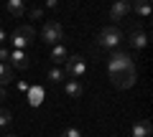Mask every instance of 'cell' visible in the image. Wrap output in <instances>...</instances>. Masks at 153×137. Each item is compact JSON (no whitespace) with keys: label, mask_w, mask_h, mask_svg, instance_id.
<instances>
[{"label":"cell","mask_w":153,"mask_h":137,"mask_svg":"<svg viewBox=\"0 0 153 137\" xmlns=\"http://www.w3.org/2000/svg\"><path fill=\"white\" fill-rule=\"evenodd\" d=\"M107 74H110V81L115 84L117 89H130L138 79V69H135V61H133L130 53H125L123 48H115L110 51V59H107Z\"/></svg>","instance_id":"obj_1"},{"label":"cell","mask_w":153,"mask_h":137,"mask_svg":"<svg viewBox=\"0 0 153 137\" xmlns=\"http://www.w3.org/2000/svg\"><path fill=\"white\" fill-rule=\"evenodd\" d=\"M123 31L117 26H105V28H100V33H97V46L100 48H105V51H115V48H120V43H123Z\"/></svg>","instance_id":"obj_2"},{"label":"cell","mask_w":153,"mask_h":137,"mask_svg":"<svg viewBox=\"0 0 153 137\" xmlns=\"http://www.w3.org/2000/svg\"><path fill=\"white\" fill-rule=\"evenodd\" d=\"M33 28L31 26H18L13 33H8V41L13 43V51H28L33 43Z\"/></svg>","instance_id":"obj_3"},{"label":"cell","mask_w":153,"mask_h":137,"mask_svg":"<svg viewBox=\"0 0 153 137\" xmlns=\"http://www.w3.org/2000/svg\"><path fill=\"white\" fill-rule=\"evenodd\" d=\"M61 38H64V28H61V23L59 21H49L44 26V31H41V41L49 43V46H56V43H61Z\"/></svg>","instance_id":"obj_4"},{"label":"cell","mask_w":153,"mask_h":137,"mask_svg":"<svg viewBox=\"0 0 153 137\" xmlns=\"http://www.w3.org/2000/svg\"><path fill=\"white\" fill-rule=\"evenodd\" d=\"M64 64H66L64 74H66V76H71L74 81L82 76V74H87V64H84V59H82L79 53H69V59H66Z\"/></svg>","instance_id":"obj_5"},{"label":"cell","mask_w":153,"mask_h":137,"mask_svg":"<svg viewBox=\"0 0 153 137\" xmlns=\"http://www.w3.org/2000/svg\"><path fill=\"white\" fill-rule=\"evenodd\" d=\"M8 64H10L13 71H26L28 66H31V56H28V51H10L8 53Z\"/></svg>","instance_id":"obj_6"},{"label":"cell","mask_w":153,"mask_h":137,"mask_svg":"<svg viewBox=\"0 0 153 137\" xmlns=\"http://www.w3.org/2000/svg\"><path fill=\"white\" fill-rule=\"evenodd\" d=\"M128 43L133 46V48H138V51H143L148 46V33L143 31V28H133L130 33H128Z\"/></svg>","instance_id":"obj_7"},{"label":"cell","mask_w":153,"mask_h":137,"mask_svg":"<svg viewBox=\"0 0 153 137\" xmlns=\"http://www.w3.org/2000/svg\"><path fill=\"white\" fill-rule=\"evenodd\" d=\"M128 13H130V3H128V0H117V3H112V8H110V18H112L115 23L123 21Z\"/></svg>","instance_id":"obj_8"},{"label":"cell","mask_w":153,"mask_h":137,"mask_svg":"<svg viewBox=\"0 0 153 137\" xmlns=\"http://www.w3.org/2000/svg\"><path fill=\"white\" fill-rule=\"evenodd\" d=\"M26 94H28V104H31V107H41V104H44V99H46L44 86H38V84H33Z\"/></svg>","instance_id":"obj_9"},{"label":"cell","mask_w":153,"mask_h":137,"mask_svg":"<svg viewBox=\"0 0 153 137\" xmlns=\"http://www.w3.org/2000/svg\"><path fill=\"white\" fill-rule=\"evenodd\" d=\"M153 135V125L148 119H135L133 122V137H151Z\"/></svg>","instance_id":"obj_10"},{"label":"cell","mask_w":153,"mask_h":137,"mask_svg":"<svg viewBox=\"0 0 153 137\" xmlns=\"http://www.w3.org/2000/svg\"><path fill=\"white\" fill-rule=\"evenodd\" d=\"M51 61H54V64L56 66H59L61 64V61H66V59H69V48H66V46L64 43H56V46H51Z\"/></svg>","instance_id":"obj_11"},{"label":"cell","mask_w":153,"mask_h":137,"mask_svg":"<svg viewBox=\"0 0 153 137\" xmlns=\"http://www.w3.org/2000/svg\"><path fill=\"white\" fill-rule=\"evenodd\" d=\"M130 10H135L138 15H151L153 5L148 3V0H135V3H130Z\"/></svg>","instance_id":"obj_12"},{"label":"cell","mask_w":153,"mask_h":137,"mask_svg":"<svg viewBox=\"0 0 153 137\" xmlns=\"http://www.w3.org/2000/svg\"><path fill=\"white\" fill-rule=\"evenodd\" d=\"M5 8L10 10L13 18H18V15H23V13H26V3H23V0H8Z\"/></svg>","instance_id":"obj_13"},{"label":"cell","mask_w":153,"mask_h":137,"mask_svg":"<svg viewBox=\"0 0 153 137\" xmlns=\"http://www.w3.org/2000/svg\"><path fill=\"white\" fill-rule=\"evenodd\" d=\"M64 76H66L64 69H59V66H51L49 71H46V79H49L51 84H61V81H64Z\"/></svg>","instance_id":"obj_14"},{"label":"cell","mask_w":153,"mask_h":137,"mask_svg":"<svg viewBox=\"0 0 153 137\" xmlns=\"http://www.w3.org/2000/svg\"><path fill=\"white\" fill-rule=\"evenodd\" d=\"M16 71L10 69V64H0V86H5L8 81H13Z\"/></svg>","instance_id":"obj_15"},{"label":"cell","mask_w":153,"mask_h":137,"mask_svg":"<svg viewBox=\"0 0 153 137\" xmlns=\"http://www.w3.org/2000/svg\"><path fill=\"white\" fill-rule=\"evenodd\" d=\"M64 92L69 94V97H82V84L71 79V81H66V84H64Z\"/></svg>","instance_id":"obj_16"},{"label":"cell","mask_w":153,"mask_h":137,"mask_svg":"<svg viewBox=\"0 0 153 137\" xmlns=\"http://www.w3.org/2000/svg\"><path fill=\"white\" fill-rule=\"evenodd\" d=\"M10 122H13V114L0 107V130H3V127H10Z\"/></svg>","instance_id":"obj_17"},{"label":"cell","mask_w":153,"mask_h":137,"mask_svg":"<svg viewBox=\"0 0 153 137\" xmlns=\"http://www.w3.org/2000/svg\"><path fill=\"white\" fill-rule=\"evenodd\" d=\"M26 13H28L31 21H41V18H44V8H36V5H33L31 10H26Z\"/></svg>","instance_id":"obj_18"},{"label":"cell","mask_w":153,"mask_h":137,"mask_svg":"<svg viewBox=\"0 0 153 137\" xmlns=\"http://www.w3.org/2000/svg\"><path fill=\"white\" fill-rule=\"evenodd\" d=\"M61 137H82V132H79V127H66L61 132Z\"/></svg>","instance_id":"obj_19"},{"label":"cell","mask_w":153,"mask_h":137,"mask_svg":"<svg viewBox=\"0 0 153 137\" xmlns=\"http://www.w3.org/2000/svg\"><path fill=\"white\" fill-rule=\"evenodd\" d=\"M8 53H10V51L0 46V64H8Z\"/></svg>","instance_id":"obj_20"},{"label":"cell","mask_w":153,"mask_h":137,"mask_svg":"<svg viewBox=\"0 0 153 137\" xmlns=\"http://www.w3.org/2000/svg\"><path fill=\"white\" fill-rule=\"evenodd\" d=\"M28 89H31V84H28V81H18V92H21V94H26Z\"/></svg>","instance_id":"obj_21"},{"label":"cell","mask_w":153,"mask_h":137,"mask_svg":"<svg viewBox=\"0 0 153 137\" xmlns=\"http://www.w3.org/2000/svg\"><path fill=\"white\" fill-rule=\"evenodd\" d=\"M3 41H8V33L3 31V28H0V43H3Z\"/></svg>","instance_id":"obj_22"},{"label":"cell","mask_w":153,"mask_h":137,"mask_svg":"<svg viewBox=\"0 0 153 137\" xmlns=\"http://www.w3.org/2000/svg\"><path fill=\"white\" fill-rule=\"evenodd\" d=\"M5 97H8V94H5V89L0 86V102H3V99H5Z\"/></svg>","instance_id":"obj_23"},{"label":"cell","mask_w":153,"mask_h":137,"mask_svg":"<svg viewBox=\"0 0 153 137\" xmlns=\"http://www.w3.org/2000/svg\"><path fill=\"white\" fill-rule=\"evenodd\" d=\"M0 137H16V135H0Z\"/></svg>","instance_id":"obj_24"},{"label":"cell","mask_w":153,"mask_h":137,"mask_svg":"<svg viewBox=\"0 0 153 137\" xmlns=\"http://www.w3.org/2000/svg\"><path fill=\"white\" fill-rule=\"evenodd\" d=\"M0 135H3V132H0Z\"/></svg>","instance_id":"obj_25"}]
</instances>
